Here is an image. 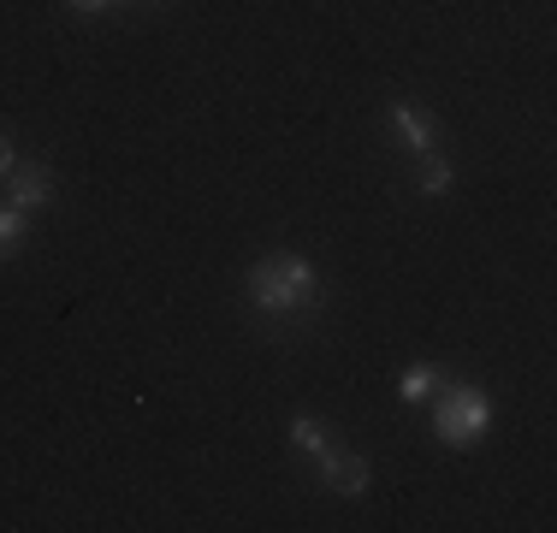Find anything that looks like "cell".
Wrapping results in <instances>:
<instances>
[{"instance_id":"cell-10","label":"cell","mask_w":557,"mask_h":533,"mask_svg":"<svg viewBox=\"0 0 557 533\" xmlns=\"http://www.w3.org/2000/svg\"><path fill=\"white\" fill-rule=\"evenodd\" d=\"M12 166H18V149H12V137H7V131H0V178H7Z\"/></svg>"},{"instance_id":"cell-5","label":"cell","mask_w":557,"mask_h":533,"mask_svg":"<svg viewBox=\"0 0 557 533\" xmlns=\"http://www.w3.org/2000/svg\"><path fill=\"white\" fill-rule=\"evenodd\" d=\"M392 131H397V137H404V149L416 154V160L440 149V125H433V119L421 113L416 101H392Z\"/></svg>"},{"instance_id":"cell-11","label":"cell","mask_w":557,"mask_h":533,"mask_svg":"<svg viewBox=\"0 0 557 533\" xmlns=\"http://www.w3.org/2000/svg\"><path fill=\"white\" fill-rule=\"evenodd\" d=\"M77 12H108V7H119V0H72Z\"/></svg>"},{"instance_id":"cell-8","label":"cell","mask_w":557,"mask_h":533,"mask_svg":"<svg viewBox=\"0 0 557 533\" xmlns=\"http://www.w3.org/2000/svg\"><path fill=\"white\" fill-rule=\"evenodd\" d=\"M450 178H457V172H450V160H445L440 149L416 160V190H421V196H450Z\"/></svg>"},{"instance_id":"cell-2","label":"cell","mask_w":557,"mask_h":533,"mask_svg":"<svg viewBox=\"0 0 557 533\" xmlns=\"http://www.w3.org/2000/svg\"><path fill=\"white\" fill-rule=\"evenodd\" d=\"M493 433V397L481 385H440L433 392V438L445 450H474Z\"/></svg>"},{"instance_id":"cell-4","label":"cell","mask_w":557,"mask_h":533,"mask_svg":"<svg viewBox=\"0 0 557 533\" xmlns=\"http://www.w3.org/2000/svg\"><path fill=\"white\" fill-rule=\"evenodd\" d=\"M314 474L333 498H368V457H356V450L333 445L326 457H314Z\"/></svg>"},{"instance_id":"cell-9","label":"cell","mask_w":557,"mask_h":533,"mask_svg":"<svg viewBox=\"0 0 557 533\" xmlns=\"http://www.w3.org/2000/svg\"><path fill=\"white\" fill-rule=\"evenodd\" d=\"M30 237V213H18L12 202H0V261H12Z\"/></svg>"},{"instance_id":"cell-7","label":"cell","mask_w":557,"mask_h":533,"mask_svg":"<svg viewBox=\"0 0 557 533\" xmlns=\"http://www.w3.org/2000/svg\"><path fill=\"white\" fill-rule=\"evenodd\" d=\"M290 445H297L302 457H326V450H333L338 438L326 433V421H321V416H290Z\"/></svg>"},{"instance_id":"cell-6","label":"cell","mask_w":557,"mask_h":533,"mask_svg":"<svg viewBox=\"0 0 557 533\" xmlns=\"http://www.w3.org/2000/svg\"><path fill=\"white\" fill-rule=\"evenodd\" d=\"M440 385H445V368L440 362H409L404 373H397V397H404V404H428Z\"/></svg>"},{"instance_id":"cell-1","label":"cell","mask_w":557,"mask_h":533,"mask_svg":"<svg viewBox=\"0 0 557 533\" xmlns=\"http://www.w3.org/2000/svg\"><path fill=\"white\" fill-rule=\"evenodd\" d=\"M244 290H249V302H256V314H268V320H297V314L321 309V273H314L309 256H290V249L261 256L249 266Z\"/></svg>"},{"instance_id":"cell-3","label":"cell","mask_w":557,"mask_h":533,"mask_svg":"<svg viewBox=\"0 0 557 533\" xmlns=\"http://www.w3.org/2000/svg\"><path fill=\"white\" fill-rule=\"evenodd\" d=\"M0 202H12L18 213H36V208H54V172L36 166V160H18V166L0 178Z\"/></svg>"}]
</instances>
